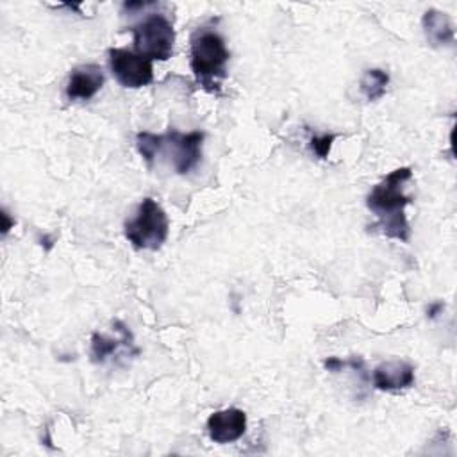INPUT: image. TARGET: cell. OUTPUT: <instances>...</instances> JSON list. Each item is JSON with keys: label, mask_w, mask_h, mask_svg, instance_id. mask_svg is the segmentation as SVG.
I'll use <instances>...</instances> for the list:
<instances>
[{"label": "cell", "mask_w": 457, "mask_h": 457, "mask_svg": "<svg viewBox=\"0 0 457 457\" xmlns=\"http://www.w3.org/2000/svg\"><path fill=\"white\" fill-rule=\"evenodd\" d=\"M412 170L409 166L396 168L387 173L368 195L366 205L378 218L373 228H380L384 236L407 243L411 237L405 207L411 204V196L403 193V184L411 180Z\"/></svg>", "instance_id": "obj_1"}, {"label": "cell", "mask_w": 457, "mask_h": 457, "mask_svg": "<svg viewBox=\"0 0 457 457\" xmlns=\"http://www.w3.org/2000/svg\"><path fill=\"white\" fill-rule=\"evenodd\" d=\"M228 50L225 39L212 29L198 27L191 36L189 64L202 87L216 93L227 77Z\"/></svg>", "instance_id": "obj_2"}, {"label": "cell", "mask_w": 457, "mask_h": 457, "mask_svg": "<svg viewBox=\"0 0 457 457\" xmlns=\"http://www.w3.org/2000/svg\"><path fill=\"white\" fill-rule=\"evenodd\" d=\"M168 216L154 198H143L134 218L123 225L127 241L137 250H159L168 237Z\"/></svg>", "instance_id": "obj_3"}, {"label": "cell", "mask_w": 457, "mask_h": 457, "mask_svg": "<svg viewBox=\"0 0 457 457\" xmlns=\"http://www.w3.org/2000/svg\"><path fill=\"white\" fill-rule=\"evenodd\" d=\"M130 30L134 36L136 54L150 61H166L171 57L175 45V30L171 21L164 14H148L146 18L137 21Z\"/></svg>", "instance_id": "obj_4"}, {"label": "cell", "mask_w": 457, "mask_h": 457, "mask_svg": "<svg viewBox=\"0 0 457 457\" xmlns=\"http://www.w3.org/2000/svg\"><path fill=\"white\" fill-rule=\"evenodd\" d=\"M109 68L123 87H143L154 79L152 61L125 48L109 50Z\"/></svg>", "instance_id": "obj_5"}, {"label": "cell", "mask_w": 457, "mask_h": 457, "mask_svg": "<svg viewBox=\"0 0 457 457\" xmlns=\"http://www.w3.org/2000/svg\"><path fill=\"white\" fill-rule=\"evenodd\" d=\"M202 143L204 132L200 130L182 134L175 129H170L166 134H161V150L166 148V152L171 155L170 159L175 171L180 175L191 171L200 162Z\"/></svg>", "instance_id": "obj_6"}, {"label": "cell", "mask_w": 457, "mask_h": 457, "mask_svg": "<svg viewBox=\"0 0 457 457\" xmlns=\"http://www.w3.org/2000/svg\"><path fill=\"white\" fill-rule=\"evenodd\" d=\"M245 430H246V414L236 407L216 411L207 420L209 437L218 445L237 441L245 434Z\"/></svg>", "instance_id": "obj_7"}, {"label": "cell", "mask_w": 457, "mask_h": 457, "mask_svg": "<svg viewBox=\"0 0 457 457\" xmlns=\"http://www.w3.org/2000/svg\"><path fill=\"white\" fill-rule=\"evenodd\" d=\"M104 86V71L98 64H82L71 70L66 82L68 100H89Z\"/></svg>", "instance_id": "obj_8"}, {"label": "cell", "mask_w": 457, "mask_h": 457, "mask_svg": "<svg viewBox=\"0 0 457 457\" xmlns=\"http://www.w3.org/2000/svg\"><path fill=\"white\" fill-rule=\"evenodd\" d=\"M414 384V368L400 359H391L373 370V386L380 391H400Z\"/></svg>", "instance_id": "obj_9"}, {"label": "cell", "mask_w": 457, "mask_h": 457, "mask_svg": "<svg viewBox=\"0 0 457 457\" xmlns=\"http://www.w3.org/2000/svg\"><path fill=\"white\" fill-rule=\"evenodd\" d=\"M421 25L425 37L432 46H445L453 43V27L445 12L428 9L421 18Z\"/></svg>", "instance_id": "obj_10"}, {"label": "cell", "mask_w": 457, "mask_h": 457, "mask_svg": "<svg viewBox=\"0 0 457 457\" xmlns=\"http://www.w3.org/2000/svg\"><path fill=\"white\" fill-rule=\"evenodd\" d=\"M132 345V334L123 325L120 339L107 337L105 334L95 332L91 337V359L93 362H104L109 355H112L120 346H130Z\"/></svg>", "instance_id": "obj_11"}, {"label": "cell", "mask_w": 457, "mask_h": 457, "mask_svg": "<svg viewBox=\"0 0 457 457\" xmlns=\"http://www.w3.org/2000/svg\"><path fill=\"white\" fill-rule=\"evenodd\" d=\"M387 82H389V75L384 70L371 68V70H366L361 79V91L368 100L373 102L384 96Z\"/></svg>", "instance_id": "obj_12"}, {"label": "cell", "mask_w": 457, "mask_h": 457, "mask_svg": "<svg viewBox=\"0 0 457 457\" xmlns=\"http://www.w3.org/2000/svg\"><path fill=\"white\" fill-rule=\"evenodd\" d=\"M136 146H137V152L139 155L148 162L152 164L155 161V157L159 155V150H161V134H152V132H139L136 136Z\"/></svg>", "instance_id": "obj_13"}, {"label": "cell", "mask_w": 457, "mask_h": 457, "mask_svg": "<svg viewBox=\"0 0 457 457\" xmlns=\"http://www.w3.org/2000/svg\"><path fill=\"white\" fill-rule=\"evenodd\" d=\"M336 139V134H323V136H312L311 137V148L312 152L320 157V159H325L330 152V146Z\"/></svg>", "instance_id": "obj_14"}, {"label": "cell", "mask_w": 457, "mask_h": 457, "mask_svg": "<svg viewBox=\"0 0 457 457\" xmlns=\"http://www.w3.org/2000/svg\"><path fill=\"white\" fill-rule=\"evenodd\" d=\"M2 220H4V227H2V230H4V234L9 230V227H11V221H9V218H7V212L4 211L2 212Z\"/></svg>", "instance_id": "obj_15"}]
</instances>
